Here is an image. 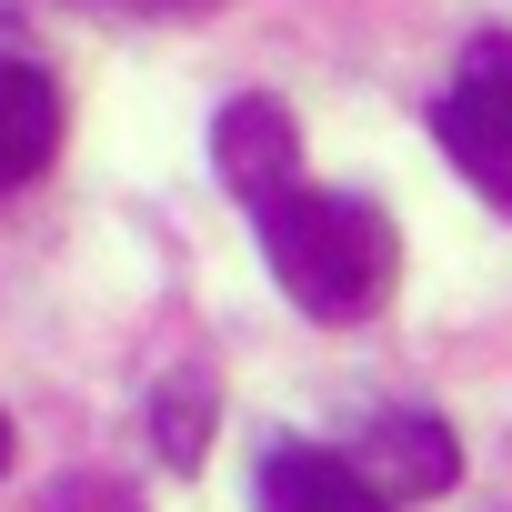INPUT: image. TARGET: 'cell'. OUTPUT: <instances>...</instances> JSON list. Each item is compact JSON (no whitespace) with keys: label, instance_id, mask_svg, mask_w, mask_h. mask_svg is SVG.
<instances>
[{"label":"cell","instance_id":"obj_6","mask_svg":"<svg viewBox=\"0 0 512 512\" xmlns=\"http://www.w3.org/2000/svg\"><path fill=\"white\" fill-rule=\"evenodd\" d=\"M262 512H402L392 492H372L342 452H312V442H282L262 462Z\"/></svg>","mask_w":512,"mask_h":512},{"label":"cell","instance_id":"obj_5","mask_svg":"<svg viewBox=\"0 0 512 512\" xmlns=\"http://www.w3.org/2000/svg\"><path fill=\"white\" fill-rule=\"evenodd\" d=\"M342 462H352L372 492H392V502H402V492H452V462H462V452H452V432H442L432 412H382Z\"/></svg>","mask_w":512,"mask_h":512},{"label":"cell","instance_id":"obj_4","mask_svg":"<svg viewBox=\"0 0 512 512\" xmlns=\"http://www.w3.org/2000/svg\"><path fill=\"white\" fill-rule=\"evenodd\" d=\"M61 151V81L21 51H0V201L31 191Z\"/></svg>","mask_w":512,"mask_h":512},{"label":"cell","instance_id":"obj_3","mask_svg":"<svg viewBox=\"0 0 512 512\" xmlns=\"http://www.w3.org/2000/svg\"><path fill=\"white\" fill-rule=\"evenodd\" d=\"M211 171H221V191H231V201H251V211H262L272 191H292V181H302L292 111H282V101H262V91H241V101L211 121Z\"/></svg>","mask_w":512,"mask_h":512},{"label":"cell","instance_id":"obj_2","mask_svg":"<svg viewBox=\"0 0 512 512\" xmlns=\"http://www.w3.org/2000/svg\"><path fill=\"white\" fill-rule=\"evenodd\" d=\"M432 141L452 151V171H462L492 211H512V41H502V31L462 51L452 91L432 101Z\"/></svg>","mask_w":512,"mask_h":512},{"label":"cell","instance_id":"obj_1","mask_svg":"<svg viewBox=\"0 0 512 512\" xmlns=\"http://www.w3.org/2000/svg\"><path fill=\"white\" fill-rule=\"evenodd\" d=\"M251 221H262L272 282H282L312 322H362V312L382 302V282H392V221H382L372 201L292 181V191H272L262 211H251Z\"/></svg>","mask_w":512,"mask_h":512},{"label":"cell","instance_id":"obj_7","mask_svg":"<svg viewBox=\"0 0 512 512\" xmlns=\"http://www.w3.org/2000/svg\"><path fill=\"white\" fill-rule=\"evenodd\" d=\"M151 412H161V452L171 462H201V382H171Z\"/></svg>","mask_w":512,"mask_h":512},{"label":"cell","instance_id":"obj_8","mask_svg":"<svg viewBox=\"0 0 512 512\" xmlns=\"http://www.w3.org/2000/svg\"><path fill=\"white\" fill-rule=\"evenodd\" d=\"M111 11H131V21H191V11H211V0H111Z\"/></svg>","mask_w":512,"mask_h":512},{"label":"cell","instance_id":"obj_9","mask_svg":"<svg viewBox=\"0 0 512 512\" xmlns=\"http://www.w3.org/2000/svg\"><path fill=\"white\" fill-rule=\"evenodd\" d=\"M0 472H11V422H0Z\"/></svg>","mask_w":512,"mask_h":512}]
</instances>
